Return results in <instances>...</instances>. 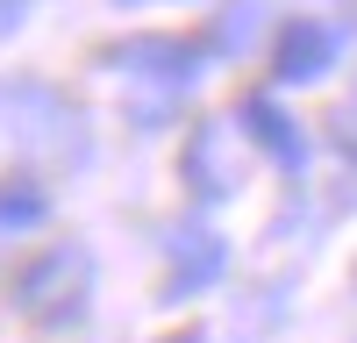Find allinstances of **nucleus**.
<instances>
[{"label": "nucleus", "mask_w": 357, "mask_h": 343, "mask_svg": "<svg viewBox=\"0 0 357 343\" xmlns=\"http://www.w3.org/2000/svg\"><path fill=\"white\" fill-rule=\"evenodd\" d=\"M93 300V250L86 243H43L15 272V307L36 329H72Z\"/></svg>", "instance_id": "f257e3e1"}, {"label": "nucleus", "mask_w": 357, "mask_h": 343, "mask_svg": "<svg viewBox=\"0 0 357 343\" xmlns=\"http://www.w3.org/2000/svg\"><path fill=\"white\" fill-rule=\"evenodd\" d=\"M100 65H114L122 79H151V86H172V93H186V86L207 72V50L186 43V36H129V43H107Z\"/></svg>", "instance_id": "f03ea898"}, {"label": "nucleus", "mask_w": 357, "mask_h": 343, "mask_svg": "<svg viewBox=\"0 0 357 343\" xmlns=\"http://www.w3.org/2000/svg\"><path fill=\"white\" fill-rule=\"evenodd\" d=\"M336 50H343V29L301 15V22H286L279 43H272V79L279 86H314V79L336 72Z\"/></svg>", "instance_id": "7ed1b4c3"}, {"label": "nucleus", "mask_w": 357, "mask_h": 343, "mask_svg": "<svg viewBox=\"0 0 357 343\" xmlns=\"http://www.w3.org/2000/svg\"><path fill=\"white\" fill-rule=\"evenodd\" d=\"M222 272H229V236H215V229H178L172 236V265H165V300L207 294Z\"/></svg>", "instance_id": "20e7f679"}, {"label": "nucleus", "mask_w": 357, "mask_h": 343, "mask_svg": "<svg viewBox=\"0 0 357 343\" xmlns=\"http://www.w3.org/2000/svg\"><path fill=\"white\" fill-rule=\"evenodd\" d=\"M236 122H243V136H250V143H257V151L272 158L279 172H301V165H307V136H301V122H293L279 100L250 93L243 107H236Z\"/></svg>", "instance_id": "39448f33"}, {"label": "nucleus", "mask_w": 357, "mask_h": 343, "mask_svg": "<svg viewBox=\"0 0 357 343\" xmlns=\"http://www.w3.org/2000/svg\"><path fill=\"white\" fill-rule=\"evenodd\" d=\"M229 122H200L193 136H186V165H178V172H186V186L200 193V200H229L236 193V172H229Z\"/></svg>", "instance_id": "423d86ee"}, {"label": "nucleus", "mask_w": 357, "mask_h": 343, "mask_svg": "<svg viewBox=\"0 0 357 343\" xmlns=\"http://www.w3.org/2000/svg\"><path fill=\"white\" fill-rule=\"evenodd\" d=\"M43 215H50V193L36 186V179H0V236H22V229H43Z\"/></svg>", "instance_id": "0eeeda50"}, {"label": "nucleus", "mask_w": 357, "mask_h": 343, "mask_svg": "<svg viewBox=\"0 0 357 343\" xmlns=\"http://www.w3.org/2000/svg\"><path fill=\"white\" fill-rule=\"evenodd\" d=\"M22 22H29V0H0V36H15Z\"/></svg>", "instance_id": "6e6552de"}, {"label": "nucleus", "mask_w": 357, "mask_h": 343, "mask_svg": "<svg viewBox=\"0 0 357 343\" xmlns=\"http://www.w3.org/2000/svg\"><path fill=\"white\" fill-rule=\"evenodd\" d=\"M165 343H207V336H200V329H186V336H165Z\"/></svg>", "instance_id": "1a4fd4ad"}]
</instances>
